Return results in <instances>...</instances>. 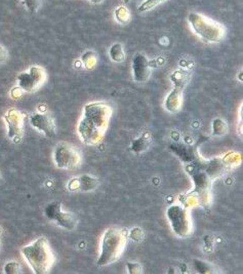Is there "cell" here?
<instances>
[{"instance_id":"6da1fadb","label":"cell","mask_w":243,"mask_h":274,"mask_svg":"<svg viewBox=\"0 0 243 274\" xmlns=\"http://www.w3.org/2000/svg\"><path fill=\"white\" fill-rule=\"evenodd\" d=\"M111 115L112 108L107 103L87 104L78 124V133L81 140L88 145L99 144L107 131Z\"/></svg>"},{"instance_id":"7a4b0ae2","label":"cell","mask_w":243,"mask_h":274,"mask_svg":"<svg viewBox=\"0 0 243 274\" xmlns=\"http://www.w3.org/2000/svg\"><path fill=\"white\" fill-rule=\"evenodd\" d=\"M128 240L127 229L112 227L106 230L102 241V252L98 259L99 266H106L116 262L123 256Z\"/></svg>"},{"instance_id":"3957f363","label":"cell","mask_w":243,"mask_h":274,"mask_svg":"<svg viewBox=\"0 0 243 274\" xmlns=\"http://www.w3.org/2000/svg\"><path fill=\"white\" fill-rule=\"evenodd\" d=\"M25 259L37 274L48 272L54 263V255L46 238L40 237L32 244L22 248Z\"/></svg>"},{"instance_id":"277c9868","label":"cell","mask_w":243,"mask_h":274,"mask_svg":"<svg viewBox=\"0 0 243 274\" xmlns=\"http://www.w3.org/2000/svg\"><path fill=\"white\" fill-rule=\"evenodd\" d=\"M188 22L194 33L204 42H221L226 36L225 27L221 23L204 15L190 13L188 16Z\"/></svg>"},{"instance_id":"5b68a950","label":"cell","mask_w":243,"mask_h":274,"mask_svg":"<svg viewBox=\"0 0 243 274\" xmlns=\"http://www.w3.org/2000/svg\"><path fill=\"white\" fill-rule=\"evenodd\" d=\"M174 232L180 237H188L192 233L191 217L185 207L172 206L166 212Z\"/></svg>"},{"instance_id":"8992f818","label":"cell","mask_w":243,"mask_h":274,"mask_svg":"<svg viewBox=\"0 0 243 274\" xmlns=\"http://www.w3.org/2000/svg\"><path fill=\"white\" fill-rule=\"evenodd\" d=\"M55 163L59 169L73 170L80 166L81 155L72 145L61 143L55 149Z\"/></svg>"},{"instance_id":"52a82bcc","label":"cell","mask_w":243,"mask_h":274,"mask_svg":"<svg viewBox=\"0 0 243 274\" xmlns=\"http://www.w3.org/2000/svg\"><path fill=\"white\" fill-rule=\"evenodd\" d=\"M45 216L57 223L58 226L67 230H74L78 223V218L72 213H65L62 211V203L54 201L50 203L44 211Z\"/></svg>"},{"instance_id":"ba28073f","label":"cell","mask_w":243,"mask_h":274,"mask_svg":"<svg viewBox=\"0 0 243 274\" xmlns=\"http://www.w3.org/2000/svg\"><path fill=\"white\" fill-rule=\"evenodd\" d=\"M46 73L43 68L39 66H32L27 72H23L19 75V86L28 93L35 92L45 81Z\"/></svg>"},{"instance_id":"9c48e42d","label":"cell","mask_w":243,"mask_h":274,"mask_svg":"<svg viewBox=\"0 0 243 274\" xmlns=\"http://www.w3.org/2000/svg\"><path fill=\"white\" fill-rule=\"evenodd\" d=\"M5 120L9 126V138L15 142H20L23 135L25 115L17 109H11L5 115Z\"/></svg>"},{"instance_id":"30bf717a","label":"cell","mask_w":243,"mask_h":274,"mask_svg":"<svg viewBox=\"0 0 243 274\" xmlns=\"http://www.w3.org/2000/svg\"><path fill=\"white\" fill-rule=\"evenodd\" d=\"M132 69L133 77L136 82H146L151 76V67L149 60L142 53L135 55L132 63Z\"/></svg>"},{"instance_id":"8fae6325","label":"cell","mask_w":243,"mask_h":274,"mask_svg":"<svg viewBox=\"0 0 243 274\" xmlns=\"http://www.w3.org/2000/svg\"><path fill=\"white\" fill-rule=\"evenodd\" d=\"M30 123L33 127L43 132L48 138L56 134V125L51 115L46 113H34L30 117Z\"/></svg>"},{"instance_id":"7c38bea8","label":"cell","mask_w":243,"mask_h":274,"mask_svg":"<svg viewBox=\"0 0 243 274\" xmlns=\"http://www.w3.org/2000/svg\"><path fill=\"white\" fill-rule=\"evenodd\" d=\"M100 185V182L96 178L83 175L78 178L72 179L68 184V189L70 191H81V192H89L95 190Z\"/></svg>"},{"instance_id":"4fadbf2b","label":"cell","mask_w":243,"mask_h":274,"mask_svg":"<svg viewBox=\"0 0 243 274\" xmlns=\"http://www.w3.org/2000/svg\"><path fill=\"white\" fill-rule=\"evenodd\" d=\"M171 149L185 164H191L200 158V155L195 146L176 143L171 145Z\"/></svg>"},{"instance_id":"5bb4252c","label":"cell","mask_w":243,"mask_h":274,"mask_svg":"<svg viewBox=\"0 0 243 274\" xmlns=\"http://www.w3.org/2000/svg\"><path fill=\"white\" fill-rule=\"evenodd\" d=\"M203 170L211 180L223 176L226 172L229 171L223 158H213L209 162L205 161Z\"/></svg>"},{"instance_id":"9a60e30c","label":"cell","mask_w":243,"mask_h":274,"mask_svg":"<svg viewBox=\"0 0 243 274\" xmlns=\"http://www.w3.org/2000/svg\"><path fill=\"white\" fill-rule=\"evenodd\" d=\"M183 105V89L174 87L164 101L165 109L171 113H176L181 110Z\"/></svg>"},{"instance_id":"2e32d148","label":"cell","mask_w":243,"mask_h":274,"mask_svg":"<svg viewBox=\"0 0 243 274\" xmlns=\"http://www.w3.org/2000/svg\"><path fill=\"white\" fill-rule=\"evenodd\" d=\"M151 144V135L149 132H144L140 138L136 139L132 143V150L136 153H142L148 149Z\"/></svg>"},{"instance_id":"e0dca14e","label":"cell","mask_w":243,"mask_h":274,"mask_svg":"<svg viewBox=\"0 0 243 274\" xmlns=\"http://www.w3.org/2000/svg\"><path fill=\"white\" fill-rule=\"evenodd\" d=\"M109 57L115 63H123L126 60V53L121 43H114L109 50Z\"/></svg>"},{"instance_id":"ac0fdd59","label":"cell","mask_w":243,"mask_h":274,"mask_svg":"<svg viewBox=\"0 0 243 274\" xmlns=\"http://www.w3.org/2000/svg\"><path fill=\"white\" fill-rule=\"evenodd\" d=\"M189 79H190V74L184 70L175 71L171 76V80L173 81L174 85L176 87H180L182 89H184V87L188 83Z\"/></svg>"},{"instance_id":"d6986e66","label":"cell","mask_w":243,"mask_h":274,"mask_svg":"<svg viewBox=\"0 0 243 274\" xmlns=\"http://www.w3.org/2000/svg\"><path fill=\"white\" fill-rule=\"evenodd\" d=\"M114 17H115V20L119 24L127 25L131 21V12L127 7L120 6V7L116 8V10L114 12Z\"/></svg>"},{"instance_id":"ffe728a7","label":"cell","mask_w":243,"mask_h":274,"mask_svg":"<svg viewBox=\"0 0 243 274\" xmlns=\"http://www.w3.org/2000/svg\"><path fill=\"white\" fill-rule=\"evenodd\" d=\"M81 61H82V65L85 69L87 70H91L93 69L96 64H98V56L94 52L92 51H86L82 57H81Z\"/></svg>"},{"instance_id":"44dd1931","label":"cell","mask_w":243,"mask_h":274,"mask_svg":"<svg viewBox=\"0 0 243 274\" xmlns=\"http://www.w3.org/2000/svg\"><path fill=\"white\" fill-rule=\"evenodd\" d=\"M228 131V126L227 123L221 119L216 118L212 121V132L214 135H224Z\"/></svg>"},{"instance_id":"7402d4cb","label":"cell","mask_w":243,"mask_h":274,"mask_svg":"<svg viewBox=\"0 0 243 274\" xmlns=\"http://www.w3.org/2000/svg\"><path fill=\"white\" fill-rule=\"evenodd\" d=\"M166 2H168V0H145V2L139 7V12L140 13L149 12L153 10L154 8L158 7L159 5L166 3Z\"/></svg>"},{"instance_id":"603a6c76","label":"cell","mask_w":243,"mask_h":274,"mask_svg":"<svg viewBox=\"0 0 243 274\" xmlns=\"http://www.w3.org/2000/svg\"><path fill=\"white\" fill-rule=\"evenodd\" d=\"M42 2L43 0H23V4L27 11L30 13H36L40 9Z\"/></svg>"},{"instance_id":"cb8c5ba5","label":"cell","mask_w":243,"mask_h":274,"mask_svg":"<svg viewBox=\"0 0 243 274\" xmlns=\"http://www.w3.org/2000/svg\"><path fill=\"white\" fill-rule=\"evenodd\" d=\"M194 264H195L197 271L200 273H209L212 271V266L209 263L203 262L200 260H195Z\"/></svg>"},{"instance_id":"d4e9b609","label":"cell","mask_w":243,"mask_h":274,"mask_svg":"<svg viewBox=\"0 0 243 274\" xmlns=\"http://www.w3.org/2000/svg\"><path fill=\"white\" fill-rule=\"evenodd\" d=\"M5 272L7 274H17L20 272V265L17 262H9L5 266Z\"/></svg>"},{"instance_id":"484cf974","label":"cell","mask_w":243,"mask_h":274,"mask_svg":"<svg viewBox=\"0 0 243 274\" xmlns=\"http://www.w3.org/2000/svg\"><path fill=\"white\" fill-rule=\"evenodd\" d=\"M130 237L135 241L143 240V238H144L143 230L141 228H134L130 233Z\"/></svg>"},{"instance_id":"4316f807","label":"cell","mask_w":243,"mask_h":274,"mask_svg":"<svg viewBox=\"0 0 243 274\" xmlns=\"http://www.w3.org/2000/svg\"><path fill=\"white\" fill-rule=\"evenodd\" d=\"M128 268H129V273L131 274H138V273H142L143 271V268H142V265L140 263H128Z\"/></svg>"},{"instance_id":"83f0119b","label":"cell","mask_w":243,"mask_h":274,"mask_svg":"<svg viewBox=\"0 0 243 274\" xmlns=\"http://www.w3.org/2000/svg\"><path fill=\"white\" fill-rule=\"evenodd\" d=\"M22 93H23V89H22L20 86L14 87V88L11 90V97H12L14 100H18V99L22 96Z\"/></svg>"},{"instance_id":"f1b7e54d","label":"cell","mask_w":243,"mask_h":274,"mask_svg":"<svg viewBox=\"0 0 243 274\" xmlns=\"http://www.w3.org/2000/svg\"><path fill=\"white\" fill-rule=\"evenodd\" d=\"M8 59V52L5 48L0 45V62H5Z\"/></svg>"},{"instance_id":"f546056e","label":"cell","mask_w":243,"mask_h":274,"mask_svg":"<svg viewBox=\"0 0 243 274\" xmlns=\"http://www.w3.org/2000/svg\"><path fill=\"white\" fill-rule=\"evenodd\" d=\"M89 2L92 3V4H94V5H99V4H102L104 2V0H89Z\"/></svg>"},{"instance_id":"4dcf8cb0","label":"cell","mask_w":243,"mask_h":274,"mask_svg":"<svg viewBox=\"0 0 243 274\" xmlns=\"http://www.w3.org/2000/svg\"><path fill=\"white\" fill-rule=\"evenodd\" d=\"M124 2H125L126 4H129V3H130V0H124Z\"/></svg>"},{"instance_id":"1f68e13d","label":"cell","mask_w":243,"mask_h":274,"mask_svg":"<svg viewBox=\"0 0 243 274\" xmlns=\"http://www.w3.org/2000/svg\"><path fill=\"white\" fill-rule=\"evenodd\" d=\"M0 183H3V178H2V176H0Z\"/></svg>"}]
</instances>
